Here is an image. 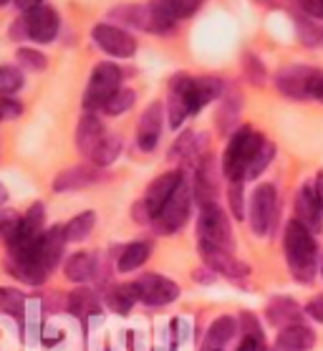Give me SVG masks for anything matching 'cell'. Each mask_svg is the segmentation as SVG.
Returning a JSON list of instances; mask_svg holds the SVG:
<instances>
[{
    "instance_id": "6da1fadb",
    "label": "cell",
    "mask_w": 323,
    "mask_h": 351,
    "mask_svg": "<svg viewBox=\"0 0 323 351\" xmlns=\"http://www.w3.org/2000/svg\"><path fill=\"white\" fill-rule=\"evenodd\" d=\"M283 245L293 278L298 283H313L315 268H318V245L313 240V232L306 230L298 220H291L285 228Z\"/></svg>"
},
{
    "instance_id": "7a4b0ae2",
    "label": "cell",
    "mask_w": 323,
    "mask_h": 351,
    "mask_svg": "<svg viewBox=\"0 0 323 351\" xmlns=\"http://www.w3.org/2000/svg\"><path fill=\"white\" fill-rule=\"evenodd\" d=\"M265 136L255 132L252 127H240L235 134L230 136L225 154H222V175L230 182H245L248 180V169H250L255 154L261 152Z\"/></svg>"
},
{
    "instance_id": "3957f363",
    "label": "cell",
    "mask_w": 323,
    "mask_h": 351,
    "mask_svg": "<svg viewBox=\"0 0 323 351\" xmlns=\"http://www.w3.org/2000/svg\"><path fill=\"white\" fill-rule=\"evenodd\" d=\"M276 86L293 101H323V71L313 66H285L276 73Z\"/></svg>"
},
{
    "instance_id": "277c9868",
    "label": "cell",
    "mask_w": 323,
    "mask_h": 351,
    "mask_svg": "<svg viewBox=\"0 0 323 351\" xmlns=\"http://www.w3.org/2000/svg\"><path fill=\"white\" fill-rule=\"evenodd\" d=\"M169 91H180L189 101L192 114L205 109L210 101L220 99L225 91V84L217 76H189V73H174L169 79Z\"/></svg>"
},
{
    "instance_id": "5b68a950",
    "label": "cell",
    "mask_w": 323,
    "mask_h": 351,
    "mask_svg": "<svg viewBox=\"0 0 323 351\" xmlns=\"http://www.w3.org/2000/svg\"><path fill=\"white\" fill-rule=\"evenodd\" d=\"M121 88V69L111 61H104L91 71L88 86L84 91V109L86 112H101L104 104Z\"/></svg>"
},
{
    "instance_id": "8992f818",
    "label": "cell",
    "mask_w": 323,
    "mask_h": 351,
    "mask_svg": "<svg viewBox=\"0 0 323 351\" xmlns=\"http://www.w3.org/2000/svg\"><path fill=\"white\" fill-rule=\"evenodd\" d=\"M198 238H200V245L232 250V228H230V220L220 210V205H207V208H202L198 220Z\"/></svg>"
},
{
    "instance_id": "52a82bcc",
    "label": "cell",
    "mask_w": 323,
    "mask_h": 351,
    "mask_svg": "<svg viewBox=\"0 0 323 351\" xmlns=\"http://www.w3.org/2000/svg\"><path fill=\"white\" fill-rule=\"evenodd\" d=\"M278 213V190L270 182H263L255 187L250 197V228L255 235H270L276 228Z\"/></svg>"
},
{
    "instance_id": "ba28073f",
    "label": "cell",
    "mask_w": 323,
    "mask_h": 351,
    "mask_svg": "<svg viewBox=\"0 0 323 351\" xmlns=\"http://www.w3.org/2000/svg\"><path fill=\"white\" fill-rule=\"evenodd\" d=\"M192 187L187 184V180H182L177 192L172 195V199L165 205V210L154 217V225H157V232L162 235H172L177 232L180 228H184L189 217V208H192Z\"/></svg>"
},
{
    "instance_id": "9c48e42d",
    "label": "cell",
    "mask_w": 323,
    "mask_h": 351,
    "mask_svg": "<svg viewBox=\"0 0 323 351\" xmlns=\"http://www.w3.org/2000/svg\"><path fill=\"white\" fill-rule=\"evenodd\" d=\"M132 291H134L136 301L147 306H169L180 295V286L157 273H144L142 278L132 283Z\"/></svg>"
},
{
    "instance_id": "30bf717a",
    "label": "cell",
    "mask_w": 323,
    "mask_h": 351,
    "mask_svg": "<svg viewBox=\"0 0 323 351\" xmlns=\"http://www.w3.org/2000/svg\"><path fill=\"white\" fill-rule=\"evenodd\" d=\"M91 36H94L96 46L114 58H129L136 53V38L126 28H121V25L96 23Z\"/></svg>"
},
{
    "instance_id": "8fae6325",
    "label": "cell",
    "mask_w": 323,
    "mask_h": 351,
    "mask_svg": "<svg viewBox=\"0 0 323 351\" xmlns=\"http://www.w3.org/2000/svg\"><path fill=\"white\" fill-rule=\"evenodd\" d=\"M182 180H184L182 169H172V172H165V175H159L157 180H152V184L147 187V192H144V197H142V202L147 205L152 217H157L159 213L165 210V205L172 199V195L177 192Z\"/></svg>"
},
{
    "instance_id": "7c38bea8",
    "label": "cell",
    "mask_w": 323,
    "mask_h": 351,
    "mask_svg": "<svg viewBox=\"0 0 323 351\" xmlns=\"http://www.w3.org/2000/svg\"><path fill=\"white\" fill-rule=\"evenodd\" d=\"M217 162H215L213 154H205L202 160L198 162V172H195V199L200 202V208H207V205H217V190H220V182H217Z\"/></svg>"
},
{
    "instance_id": "4fadbf2b",
    "label": "cell",
    "mask_w": 323,
    "mask_h": 351,
    "mask_svg": "<svg viewBox=\"0 0 323 351\" xmlns=\"http://www.w3.org/2000/svg\"><path fill=\"white\" fill-rule=\"evenodd\" d=\"M25 21V31H28V40H36V43H51V40L58 36V13H56L51 5H40L36 10H28L23 13Z\"/></svg>"
},
{
    "instance_id": "5bb4252c",
    "label": "cell",
    "mask_w": 323,
    "mask_h": 351,
    "mask_svg": "<svg viewBox=\"0 0 323 351\" xmlns=\"http://www.w3.org/2000/svg\"><path fill=\"white\" fill-rule=\"evenodd\" d=\"M296 220H298L306 230L313 232V235L323 230V210H321L318 197H315L313 180H308L298 190V197H296Z\"/></svg>"
},
{
    "instance_id": "9a60e30c",
    "label": "cell",
    "mask_w": 323,
    "mask_h": 351,
    "mask_svg": "<svg viewBox=\"0 0 323 351\" xmlns=\"http://www.w3.org/2000/svg\"><path fill=\"white\" fill-rule=\"evenodd\" d=\"M200 253H202V261H205V265L213 273H220V276L232 278V280H240V278H248V276H250L248 263L237 261V258L232 256V250H220V247L200 245Z\"/></svg>"
},
{
    "instance_id": "2e32d148",
    "label": "cell",
    "mask_w": 323,
    "mask_h": 351,
    "mask_svg": "<svg viewBox=\"0 0 323 351\" xmlns=\"http://www.w3.org/2000/svg\"><path fill=\"white\" fill-rule=\"evenodd\" d=\"M162 101H152L147 109H144L142 119L136 124V147L142 152H154L159 144V136H162Z\"/></svg>"
},
{
    "instance_id": "e0dca14e",
    "label": "cell",
    "mask_w": 323,
    "mask_h": 351,
    "mask_svg": "<svg viewBox=\"0 0 323 351\" xmlns=\"http://www.w3.org/2000/svg\"><path fill=\"white\" fill-rule=\"evenodd\" d=\"M101 180H104L101 167H96V165H76V167H69L56 175L53 190L56 192L86 190V187H91V184L101 182Z\"/></svg>"
},
{
    "instance_id": "ac0fdd59",
    "label": "cell",
    "mask_w": 323,
    "mask_h": 351,
    "mask_svg": "<svg viewBox=\"0 0 323 351\" xmlns=\"http://www.w3.org/2000/svg\"><path fill=\"white\" fill-rule=\"evenodd\" d=\"M106 136V127L104 121L96 117L94 112H86L76 124V149H79L84 157H94L96 147L101 144V139Z\"/></svg>"
},
{
    "instance_id": "d6986e66",
    "label": "cell",
    "mask_w": 323,
    "mask_h": 351,
    "mask_svg": "<svg viewBox=\"0 0 323 351\" xmlns=\"http://www.w3.org/2000/svg\"><path fill=\"white\" fill-rule=\"evenodd\" d=\"M265 316L273 326H278L280 331L288 326H298L300 324V308L298 304L288 298V295H278V298H270L268 308H265Z\"/></svg>"
},
{
    "instance_id": "ffe728a7",
    "label": "cell",
    "mask_w": 323,
    "mask_h": 351,
    "mask_svg": "<svg viewBox=\"0 0 323 351\" xmlns=\"http://www.w3.org/2000/svg\"><path fill=\"white\" fill-rule=\"evenodd\" d=\"M313 346H315L313 328L303 326V324L283 328L276 339V351H311Z\"/></svg>"
},
{
    "instance_id": "44dd1931",
    "label": "cell",
    "mask_w": 323,
    "mask_h": 351,
    "mask_svg": "<svg viewBox=\"0 0 323 351\" xmlns=\"http://www.w3.org/2000/svg\"><path fill=\"white\" fill-rule=\"evenodd\" d=\"M152 253V243L149 240H134V243H129V245L121 250V256L117 261V268L119 273H132L136 268H142V263L149 258Z\"/></svg>"
},
{
    "instance_id": "7402d4cb",
    "label": "cell",
    "mask_w": 323,
    "mask_h": 351,
    "mask_svg": "<svg viewBox=\"0 0 323 351\" xmlns=\"http://www.w3.org/2000/svg\"><path fill=\"white\" fill-rule=\"evenodd\" d=\"M149 31L152 33H169L177 23L172 0H149Z\"/></svg>"
},
{
    "instance_id": "603a6c76",
    "label": "cell",
    "mask_w": 323,
    "mask_h": 351,
    "mask_svg": "<svg viewBox=\"0 0 323 351\" xmlns=\"http://www.w3.org/2000/svg\"><path fill=\"white\" fill-rule=\"evenodd\" d=\"M237 331V321L232 316H220V319L213 321V326L207 331V339H205V349L207 351H220V346L235 336Z\"/></svg>"
},
{
    "instance_id": "cb8c5ba5",
    "label": "cell",
    "mask_w": 323,
    "mask_h": 351,
    "mask_svg": "<svg viewBox=\"0 0 323 351\" xmlns=\"http://www.w3.org/2000/svg\"><path fill=\"white\" fill-rule=\"evenodd\" d=\"M96 271V261L91 253H76L66 261L63 265V273H66V278L73 280V283H86Z\"/></svg>"
},
{
    "instance_id": "d4e9b609",
    "label": "cell",
    "mask_w": 323,
    "mask_h": 351,
    "mask_svg": "<svg viewBox=\"0 0 323 351\" xmlns=\"http://www.w3.org/2000/svg\"><path fill=\"white\" fill-rule=\"evenodd\" d=\"M121 149H124V139L119 134H106L101 139V144L96 147L94 157H91V165H96V167H101V169L109 167L111 162L121 154Z\"/></svg>"
},
{
    "instance_id": "484cf974",
    "label": "cell",
    "mask_w": 323,
    "mask_h": 351,
    "mask_svg": "<svg viewBox=\"0 0 323 351\" xmlns=\"http://www.w3.org/2000/svg\"><path fill=\"white\" fill-rule=\"evenodd\" d=\"M69 308H71L73 316H79V319H86V316H94L99 313V298L96 293H91L88 288H79V291H73L69 295Z\"/></svg>"
},
{
    "instance_id": "4316f807",
    "label": "cell",
    "mask_w": 323,
    "mask_h": 351,
    "mask_svg": "<svg viewBox=\"0 0 323 351\" xmlns=\"http://www.w3.org/2000/svg\"><path fill=\"white\" fill-rule=\"evenodd\" d=\"M111 18L121 21L124 25H134L142 31H149V5H121L109 13Z\"/></svg>"
},
{
    "instance_id": "83f0119b",
    "label": "cell",
    "mask_w": 323,
    "mask_h": 351,
    "mask_svg": "<svg viewBox=\"0 0 323 351\" xmlns=\"http://www.w3.org/2000/svg\"><path fill=\"white\" fill-rule=\"evenodd\" d=\"M237 117H240V96H237V91H232V94L222 96V106L220 114H217V127H220L222 134H230Z\"/></svg>"
},
{
    "instance_id": "f1b7e54d",
    "label": "cell",
    "mask_w": 323,
    "mask_h": 351,
    "mask_svg": "<svg viewBox=\"0 0 323 351\" xmlns=\"http://www.w3.org/2000/svg\"><path fill=\"white\" fill-rule=\"evenodd\" d=\"M23 230V215H18L16 210H0V238L5 240V245H13L21 238Z\"/></svg>"
},
{
    "instance_id": "f546056e",
    "label": "cell",
    "mask_w": 323,
    "mask_h": 351,
    "mask_svg": "<svg viewBox=\"0 0 323 351\" xmlns=\"http://www.w3.org/2000/svg\"><path fill=\"white\" fill-rule=\"evenodd\" d=\"M192 109H189V101L180 91H169V99H167V119H169V127L180 129L182 121L187 119Z\"/></svg>"
},
{
    "instance_id": "4dcf8cb0",
    "label": "cell",
    "mask_w": 323,
    "mask_h": 351,
    "mask_svg": "<svg viewBox=\"0 0 323 351\" xmlns=\"http://www.w3.org/2000/svg\"><path fill=\"white\" fill-rule=\"evenodd\" d=\"M94 223H96V215L91 213V210L76 215L71 223L66 225V240H69V243H79V240H84L88 232L94 230Z\"/></svg>"
},
{
    "instance_id": "1f68e13d",
    "label": "cell",
    "mask_w": 323,
    "mask_h": 351,
    "mask_svg": "<svg viewBox=\"0 0 323 351\" xmlns=\"http://www.w3.org/2000/svg\"><path fill=\"white\" fill-rule=\"evenodd\" d=\"M134 101H136V94H134V91H132V88H126V86H121L117 91V94L111 96L109 101L104 104L101 112L109 114V117H119V114L129 112V109L134 106Z\"/></svg>"
},
{
    "instance_id": "d6a6232c",
    "label": "cell",
    "mask_w": 323,
    "mask_h": 351,
    "mask_svg": "<svg viewBox=\"0 0 323 351\" xmlns=\"http://www.w3.org/2000/svg\"><path fill=\"white\" fill-rule=\"evenodd\" d=\"M23 88V73L18 66H0V96H13Z\"/></svg>"
},
{
    "instance_id": "836d02e7",
    "label": "cell",
    "mask_w": 323,
    "mask_h": 351,
    "mask_svg": "<svg viewBox=\"0 0 323 351\" xmlns=\"http://www.w3.org/2000/svg\"><path fill=\"white\" fill-rule=\"evenodd\" d=\"M106 301H109V306L117 313H126L134 306L136 295H134V291H132V286H117L106 293Z\"/></svg>"
},
{
    "instance_id": "e575fe53",
    "label": "cell",
    "mask_w": 323,
    "mask_h": 351,
    "mask_svg": "<svg viewBox=\"0 0 323 351\" xmlns=\"http://www.w3.org/2000/svg\"><path fill=\"white\" fill-rule=\"evenodd\" d=\"M243 73L245 79L255 84V86H263L265 79H268V71H265V66L261 64V58L252 56V53H245L243 56Z\"/></svg>"
},
{
    "instance_id": "d590c367",
    "label": "cell",
    "mask_w": 323,
    "mask_h": 351,
    "mask_svg": "<svg viewBox=\"0 0 323 351\" xmlns=\"http://www.w3.org/2000/svg\"><path fill=\"white\" fill-rule=\"evenodd\" d=\"M273 157H276V147L265 139L261 147V152L255 154V160H252L250 169H248V180H255V177H261L265 169H268V165L273 162Z\"/></svg>"
},
{
    "instance_id": "8d00e7d4",
    "label": "cell",
    "mask_w": 323,
    "mask_h": 351,
    "mask_svg": "<svg viewBox=\"0 0 323 351\" xmlns=\"http://www.w3.org/2000/svg\"><path fill=\"white\" fill-rule=\"evenodd\" d=\"M23 301L25 298L18 288H0V311L10 313V316H21Z\"/></svg>"
},
{
    "instance_id": "74e56055",
    "label": "cell",
    "mask_w": 323,
    "mask_h": 351,
    "mask_svg": "<svg viewBox=\"0 0 323 351\" xmlns=\"http://www.w3.org/2000/svg\"><path fill=\"white\" fill-rule=\"evenodd\" d=\"M18 64L23 66V69H28V71H43L48 66L46 56L40 53V51H36V48H18Z\"/></svg>"
},
{
    "instance_id": "f35d334b",
    "label": "cell",
    "mask_w": 323,
    "mask_h": 351,
    "mask_svg": "<svg viewBox=\"0 0 323 351\" xmlns=\"http://www.w3.org/2000/svg\"><path fill=\"white\" fill-rule=\"evenodd\" d=\"M228 199H230V208H232V215H235L237 220H243V217H245V192H243V182H230Z\"/></svg>"
},
{
    "instance_id": "ab89813d",
    "label": "cell",
    "mask_w": 323,
    "mask_h": 351,
    "mask_svg": "<svg viewBox=\"0 0 323 351\" xmlns=\"http://www.w3.org/2000/svg\"><path fill=\"white\" fill-rule=\"evenodd\" d=\"M200 5H202V0H172V8H174L177 21H184V18H189L192 13H198Z\"/></svg>"
},
{
    "instance_id": "60d3db41",
    "label": "cell",
    "mask_w": 323,
    "mask_h": 351,
    "mask_svg": "<svg viewBox=\"0 0 323 351\" xmlns=\"http://www.w3.org/2000/svg\"><path fill=\"white\" fill-rule=\"evenodd\" d=\"M23 114V106L10 96H0V119H16Z\"/></svg>"
},
{
    "instance_id": "b9f144b4",
    "label": "cell",
    "mask_w": 323,
    "mask_h": 351,
    "mask_svg": "<svg viewBox=\"0 0 323 351\" xmlns=\"http://www.w3.org/2000/svg\"><path fill=\"white\" fill-rule=\"evenodd\" d=\"M306 313L313 321L323 324V295H315V298H311V301H308V304H306Z\"/></svg>"
},
{
    "instance_id": "7bdbcfd3",
    "label": "cell",
    "mask_w": 323,
    "mask_h": 351,
    "mask_svg": "<svg viewBox=\"0 0 323 351\" xmlns=\"http://www.w3.org/2000/svg\"><path fill=\"white\" fill-rule=\"evenodd\" d=\"M243 328H245V336H255V339H263L261 324H258V319H255L252 313H243Z\"/></svg>"
},
{
    "instance_id": "ee69618b",
    "label": "cell",
    "mask_w": 323,
    "mask_h": 351,
    "mask_svg": "<svg viewBox=\"0 0 323 351\" xmlns=\"http://www.w3.org/2000/svg\"><path fill=\"white\" fill-rule=\"evenodd\" d=\"M132 213H134V223H139V225H147V223H152V220H154V217H152V213L147 210V205H144L142 199L136 202Z\"/></svg>"
},
{
    "instance_id": "f6af8a7d",
    "label": "cell",
    "mask_w": 323,
    "mask_h": 351,
    "mask_svg": "<svg viewBox=\"0 0 323 351\" xmlns=\"http://www.w3.org/2000/svg\"><path fill=\"white\" fill-rule=\"evenodd\" d=\"M10 38H13V40H25V38H28V31H25L23 16L13 21V25H10Z\"/></svg>"
},
{
    "instance_id": "bcb514c9",
    "label": "cell",
    "mask_w": 323,
    "mask_h": 351,
    "mask_svg": "<svg viewBox=\"0 0 323 351\" xmlns=\"http://www.w3.org/2000/svg\"><path fill=\"white\" fill-rule=\"evenodd\" d=\"M263 349V339H255V336H243V341L237 346V351H261Z\"/></svg>"
},
{
    "instance_id": "7dc6e473",
    "label": "cell",
    "mask_w": 323,
    "mask_h": 351,
    "mask_svg": "<svg viewBox=\"0 0 323 351\" xmlns=\"http://www.w3.org/2000/svg\"><path fill=\"white\" fill-rule=\"evenodd\" d=\"M13 3H16L23 13H28V10H36V8H40V5H43V0H13Z\"/></svg>"
},
{
    "instance_id": "c3c4849f",
    "label": "cell",
    "mask_w": 323,
    "mask_h": 351,
    "mask_svg": "<svg viewBox=\"0 0 323 351\" xmlns=\"http://www.w3.org/2000/svg\"><path fill=\"white\" fill-rule=\"evenodd\" d=\"M313 184H315V197H318L321 210H323V172H318V177L313 180Z\"/></svg>"
},
{
    "instance_id": "681fc988",
    "label": "cell",
    "mask_w": 323,
    "mask_h": 351,
    "mask_svg": "<svg viewBox=\"0 0 323 351\" xmlns=\"http://www.w3.org/2000/svg\"><path fill=\"white\" fill-rule=\"evenodd\" d=\"M5 199H8V190H5V187H3V184H0V205H3V202H5Z\"/></svg>"
},
{
    "instance_id": "f907efd6",
    "label": "cell",
    "mask_w": 323,
    "mask_h": 351,
    "mask_svg": "<svg viewBox=\"0 0 323 351\" xmlns=\"http://www.w3.org/2000/svg\"><path fill=\"white\" fill-rule=\"evenodd\" d=\"M318 18H323V0H321V5H318Z\"/></svg>"
},
{
    "instance_id": "816d5d0a",
    "label": "cell",
    "mask_w": 323,
    "mask_h": 351,
    "mask_svg": "<svg viewBox=\"0 0 323 351\" xmlns=\"http://www.w3.org/2000/svg\"><path fill=\"white\" fill-rule=\"evenodd\" d=\"M8 3H10V0H0V5H8Z\"/></svg>"
},
{
    "instance_id": "f5cc1de1",
    "label": "cell",
    "mask_w": 323,
    "mask_h": 351,
    "mask_svg": "<svg viewBox=\"0 0 323 351\" xmlns=\"http://www.w3.org/2000/svg\"><path fill=\"white\" fill-rule=\"evenodd\" d=\"M261 351H273V349H268V346H265V343H263V349Z\"/></svg>"
},
{
    "instance_id": "db71d44e",
    "label": "cell",
    "mask_w": 323,
    "mask_h": 351,
    "mask_svg": "<svg viewBox=\"0 0 323 351\" xmlns=\"http://www.w3.org/2000/svg\"><path fill=\"white\" fill-rule=\"evenodd\" d=\"M321 276H323V263H321Z\"/></svg>"
}]
</instances>
